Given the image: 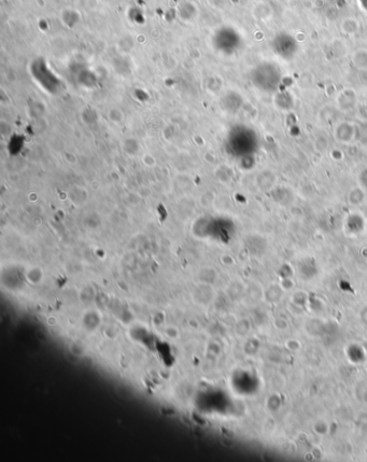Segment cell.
<instances>
[{
  "instance_id": "cell-1",
  "label": "cell",
  "mask_w": 367,
  "mask_h": 462,
  "mask_svg": "<svg viewBox=\"0 0 367 462\" xmlns=\"http://www.w3.org/2000/svg\"><path fill=\"white\" fill-rule=\"evenodd\" d=\"M123 143L125 153L130 156H135L137 152L139 151V142L136 139H126Z\"/></svg>"
},
{
  "instance_id": "cell-2",
  "label": "cell",
  "mask_w": 367,
  "mask_h": 462,
  "mask_svg": "<svg viewBox=\"0 0 367 462\" xmlns=\"http://www.w3.org/2000/svg\"><path fill=\"white\" fill-rule=\"evenodd\" d=\"M142 162L146 167H153L156 164V160L151 154H144L142 157Z\"/></svg>"
}]
</instances>
